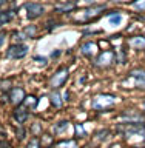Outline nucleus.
<instances>
[{
  "label": "nucleus",
  "mask_w": 145,
  "mask_h": 148,
  "mask_svg": "<svg viewBox=\"0 0 145 148\" xmlns=\"http://www.w3.org/2000/svg\"><path fill=\"white\" fill-rule=\"evenodd\" d=\"M97 49H99V46H97L94 42H87V43L82 46V53L85 56H94L97 53Z\"/></svg>",
  "instance_id": "1a4fd4ad"
},
{
  "label": "nucleus",
  "mask_w": 145,
  "mask_h": 148,
  "mask_svg": "<svg viewBox=\"0 0 145 148\" xmlns=\"http://www.w3.org/2000/svg\"><path fill=\"white\" fill-rule=\"evenodd\" d=\"M17 134H19V139H23V137H25V130H23V131H22V128H19Z\"/></svg>",
  "instance_id": "a878e982"
},
{
  "label": "nucleus",
  "mask_w": 145,
  "mask_h": 148,
  "mask_svg": "<svg viewBox=\"0 0 145 148\" xmlns=\"http://www.w3.org/2000/svg\"><path fill=\"white\" fill-rule=\"evenodd\" d=\"M28 111L25 106H17L16 110H14V119L17 120L19 123H25L26 120H28Z\"/></svg>",
  "instance_id": "0eeeda50"
},
{
  "label": "nucleus",
  "mask_w": 145,
  "mask_h": 148,
  "mask_svg": "<svg viewBox=\"0 0 145 148\" xmlns=\"http://www.w3.org/2000/svg\"><path fill=\"white\" fill-rule=\"evenodd\" d=\"M51 103H53V106H56V108H60V106H62V97H60L59 92H53V94H51Z\"/></svg>",
  "instance_id": "2eb2a0df"
},
{
  "label": "nucleus",
  "mask_w": 145,
  "mask_h": 148,
  "mask_svg": "<svg viewBox=\"0 0 145 148\" xmlns=\"http://www.w3.org/2000/svg\"><path fill=\"white\" fill-rule=\"evenodd\" d=\"M127 136H133V134H136V133H144V125L142 123H130L128 127H127Z\"/></svg>",
  "instance_id": "9b49d317"
},
{
  "label": "nucleus",
  "mask_w": 145,
  "mask_h": 148,
  "mask_svg": "<svg viewBox=\"0 0 145 148\" xmlns=\"http://www.w3.org/2000/svg\"><path fill=\"white\" fill-rule=\"evenodd\" d=\"M28 46L23 43H14L9 46V49L6 51V57L8 59H23L28 54Z\"/></svg>",
  "instance_id": "f03ea898"
},
{
  "label": "nucleus",
  "mask_w": 145,
  "mask_h": 148,
  "mask_svg": "<svg viewBox=\"0 0 145 148\" xmlns=\"http://www.w3.org/2000/svg\"><path fill=\"white\" fill-rule=\"evenodd\" d=\"M105 6H94V8H88L83 11V18H90V17H94L97 16L100 11H104Z\"/></svg>",
  "instance_id": "f8f14e48"
},
{
  "label": "nucleus",
  "mask_w": 145,
  "mask_h": 148,
  "mask_svg": "<svg viewBox=\"0 0 145 148\" xmlns=\"http://www.w3.org/2000/svg\"><path fill=\"white\" fill-rule=\"evenodd\" d=\"M144 110H145V103H144Z\"/></svg>",
  "instance_id": "c756f323"
},
{
  "label": "nucleus",
  "mask_w": 145,
  "mask_h": 148,
  "mask_svg": "<svg viewBox=\"0 0 145 148\" xmlns=\"http://www.w3.org/2000/svg\"><path fill=\"white\" fill-rule=\"evenodd\" d=\"M25 97H26V96H25V91H23L22 88H19V86L12 88L11 92H9V102H11L12 105H16V106L20 105Z\"/></svg>",
  "instance_id": "20e7f679"
},
{
  "label": "nucleus",
  "mask_w": 145,
  "mask_h": 148,
  "mask_svg": "<svg viewBox=\"0 0 145 148\" xmlns=\"http://www.w3.org/2000/svg\"><path fill=\"white\" fill-rule=\"evenodd\" d=\"M113 60H114L113 51H104V53H100L99 56H97L96 63L99 65V66H107V65H110Z\"/></svg>",
  "instance_id": "423d86ee"
},
{
  "label": "nucleus",
  "mask_w": 145,
  "mask_h": 148,
  "mask_svg": "<svg viewBox=\"0 0 145 148\" xmlns=\"http://www.w3.org/2000/svg\"><path fill=\"white\" fill-rule=\"evenodd\" d=\"M34 62H39V63H46L48 60H46V57H42V56H34Z\"/></svg>",
  "instance_id": "393cba45"
},
{
  "label": "nucleus",
  "mask_w": 145,
  "mask_h": 148,
  "mask_svg": "<svg viewBox=\"0 0 145 148\" xmlns=\"http://www.w3.org/2000/svg\"><path fill=\"white\" fill-rule=\"evenodd\" d=\"M12 18V12L11 11H6V12H0V25H5L8 23L9 20Z\"/></svg>",
  "instance_id": "6ab92c4d"
},
{
  "label": "nucleus",
  "mask_w": 145,
  "mask_h": 148,
  "mask_svg": "<svg viewBox=\"0 0 145 148\" xmlns=\"http://www.w3.org/2000/svg\"><path fill=\"white\" fill-rule=\"evenodd\" d=\"M57 148H77L76 140H62L57 143Z\"/></svg>",
  "instance_id": "f3484780"
},
{
  "label": "nucleus",
  "mask_w": 145,
  "mask_h": 148,
  "mask_svg": "<svg viewBox=\"0 0 145 148\" xmlns=\"http://www.w3.org/2000/svg\"><path fill=\"white\" fill-rule=\"evenodd\" d=\"M14 36H16V40H19V42H22V40L26 39V34H25V32H16Z\"/></svg>",
  "instance_id": "5701e85b"
},
{
  "label": "nucleus",
  "mask_w": 145,
  "mask_h": 148,
  "mask_svg": "<svg viewBox=\"0 0 145 148\" xmlns=\"http://www.w3.org/2000/svg\"><path fill=\"white\" fill-rule=\"evenodd\" d=\"M37 100L36 97H32V96H28V97H25L23 99V106H31V108H36L37 106Z\"/></svg>",
  "instance_id": "dca6fc26"
},
{
  "label": "nucleus",
  "mask_w": 145,
  "mask_h": 148,
  "mask_svg": "<svg viewBox=\"0 0 145 148\" xmlns=\"http://www.w3.org/2000/svg\"><path fill=\"white\" fill-rule=\"evenodd\" d=\"M5 3V0H0V6H2V5Z\"/></svg>",
  "instance_id": "c85d7f7f"
},
{
  "label": "nucleus",
  "mask_w": 145,
  "mask_h": 148,
  "mask_svg": "<svg viewBox=\"0 0 145 148\" xmlns=\"http://www.w3.org/2000/svg\"><path fill=\"white\" fill-rule=\"evenodd\" d=\"M131 79L136 80L137 86H145V71L144 69H134V71H131Z\"/></svg>",
  "instance_id": "6e6552de"
},
{
  "label": "nucleus",
  "mask_w": 145,
  "mask_h": 148,
  "mask_svg": "<svg viewBox=\"0 0 145 148\" xmlns=\"http://www.w3.org/2000/svg\"><path fill=\"white\" fill-rule=\"evenodd\" d=\"M73 8H74L73 3H65V5H57V6H56V11L57 12H68V11H71Z\"/></svg>",
  "instance_id": "a211bd4d"
},
{
  "label": "nucleus",
  "mask_w": 145,
  "mask_h": 148,
  "mask_svg": "<svg viewBox=\"0 0 145 148\" xmlns=\"http://www.w3.org/2000/svg\"><path fill=\"white\" fill-rule=\"evenodd\" d=\"M68 125H69V123L67 122V120H62V122H59V123L54 127V133H56V134L65 133V131H67V128H68Z\"/></svg>",
  "instance_id": "4468645a"
},
{
  "label": "nucleus",
  "mask_w": 145,
  "mask_h": 148,
  "mask_svg": "<svg viewBox=\"0 0 145 148\" xmlns=\"http://www.w3.org/2000/svg\"><path fill=\"white\" fill-rule=\"evenodd\" d=\"M36 26H28V28H25V29H23V32H25V34H26V37H32V36H34L36 34Z\"/></svg>",
  "instance_id": "4be33fe9"
},
{
  "label": "nucleus",
  "mask_w": 145,
  "mask_h": 148,
  "mask_svg": "<svg viewBox=\"0 0 145 148\" xmlns=\"http://www.w3.org/2000/svg\"><path fill=\"white\" fill-rule=\"evenodd\" d=\"M26 12H28V18H36V17H40L43 14L45 8L42 6L40 3H28L26 5Z\"/></svg>",
  "instance_id": "39448f33"
},
{
  "label": "nucleus",
  "mask_w": 145,
  "mask_h": 148,
  "mask_svg": "<svg viewBox=\"0 0 145 148\" xmlns=\"http://www.w3.org/2000/svg\"><path fill=\"white\" fill-rule=\"evenodd\" d=\"M116 97L111 94H97L94 99H93V108L97 111H104L107 108H110L111 105H114Z\"/></svg>",
  "instance_id": "f257e3e1"
},
{
  "label": "nucleus",
  "mask_w": 145,
  "mask_h": 148,
  "mask_svg": "<svg viewBox=\"0 0 145 148\" xmlns=\"http://www.w3.org/2000/svg\"><path fill=\"white\" fill-rule=\"evenodd\" d=\"M133 8L137 9V11H145V0H136L133 3Z\"/></svg>",
  "instance_id": "aec40b11"
},
{
  "label": "nucleus",
  "mask_w": 145,
  "mask_h": 148,
  "mask_svg": "<svg viewBox=\"0 0 145 148\" xmlns=\"http://www.w3.org/2000/svg\"><path fill=\"white\" fill-rule=\"evenodd\" d=\"M130 45H131L134 49H144L145 48V37H142V36L131 37V39H130Z\"/></svg>",
  "instance_id": "9d476101"
},
{
  "label": "nucleus",
  "mask_w": 145,
  "mask_h": 148,
  "mask_svg": "<svg viewBox=\"0 0 145 148\" xmlns=\"http://www.w3.org/2000/svg\"><path fill=\"white\" fill-rule=\"evenodd\" d=\"M40 145H39V140H37V139L34 137L32 139V140L30 142V145H28V148H39Z\"/></svg>",
  "instance_id": "b1692460"
},
{
  "label": "nucleus",
  "mask_w": 145,
  "mask_h": 148,
  "mask_svg": "<svg viewBox=\"0 0 145 148\" xmlns=\"http://www.w3.org/2000/svg\"><path fill=\"white\" fill-rule=\"evenodd\" d=\"M67 79H68V68H60L56 71L54 76L51 77L49 85L53 90H57V88H60L65 82H67Z\"/></svg>",
  "instance_id": "7ed1b4c3"
},
{
  "label": "nucleus",
  "mask_w": 145,
  "mask_h": 148,
  "mask_svg": "<svg viewBox=\"0 0 145 148\" xmlns=\"http://www.w3.org/2000/svg\"><path fill=\"white\" fill-rule=\"evenodd\" d=\"M39 130H40V127H39V125H34V127H32V131H39Z\"/></svg>",
  "instance_id": "cd10ccee"
},
{
  "label": "nucleus",
  "mask_w": 145,
  "mask_h": 148,
  "mask_svg": "<svg viewBox=\"0 0 145 148\" xmlns=\"http://www.w3.org/2000/svg\"><path fill=\"white\" fill-rule=\"evenodd\" d=\"M136 148H141V147H136Z\"/></svg>",
  "instance_id": "7c9ffc66"
},
{
  "label": "nucleus",
  "mask_w": 145,
  "mask_h": 148,
  "mask_svg": "<svg viewBox=\"0 0 145 148\" xmlns=\"http://www.w3.org/2000/svg\"><path fill=\"white\" fill-rule=\"evenodd\" d=\"M74 128H76V136H79V137H83V136L87 134V133H85V130H83V127H82L80 123H77Z\"/></svg>",
  "instance_id": "412c9836"
},
{
  "label": "nucleus",
  "mask_w": 145,
  "mask_h": 148,
  "mask_svg": "<svg viewBox=\"0 0 145 148\" xmlns=\"http://www.w3.org/2000/svg\"><path fill=\"white\" fill-rule=\"evenodd\" d=\"M108 20H110V25L118 26V25H120V22H122V16H120L119 12H108Z\"/></svg>",
  "instance_id": "ddd939ff"
},
{
  "label": "nucleus",
  "mask_w": 145,
  "mask_h": 148,
  "mask_svg": "<svg viewBox=\"0 0 145 148\" xmlns=\"http://www.w3.org/2000/svg\"><path fill=\"white\" fill-rule=\"evenodd\" d=\"M3 42H5V32H0V46L3 45Z\"/></svg>",
  "instance_id": "bb28decb"
}]
</instances>
